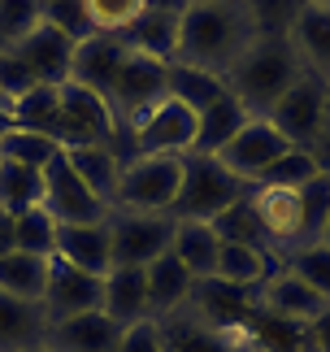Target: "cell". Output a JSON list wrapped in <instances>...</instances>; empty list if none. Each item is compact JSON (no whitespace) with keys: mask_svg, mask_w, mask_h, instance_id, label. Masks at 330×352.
Here are the masks:
<instances>
[{"mask_svg":"<svg viewBox=\"0 0 330 352\" xmlns=\"http://www.w3.org/2000/svg\"><path fill=\"white\" fill-rule=\"evenodd\" d=\"M104 314L118 322V327H131V322L148 318V278L144 265H113L104 274Z\"/></svg>","mask_w":330,"mask_h":352,"instance_id":"cb8c5ba5","label":"cell"},{"mask_svg":"<svg viewBox=\"0 0 330 352\" xmlns=\"http://www.w3.org/2000/svg\"><path fill=\"white\" fill-rule=\"evenodd\" d=\"M322 243H330V222H326V231H322Z\"/></svg>","mask_w":330,"mask_h":352,"instance_id":"f5cc1de1","label":"cell"},{"mask_svg":"<svg viewBox=\"0 0 330 352\" xmlns=\"http://www.w3.org/2000/svg\"><path fill=\"white\" fill-rule=\"evenodd\" d=\"M183 309L196 314L204 327L222 331V335H243L252 327V314H256V292L230 287L222 278H200L196 287H191V300Z\"/></svg>","mask_w":330,"mask_h":352,"instance_id":"4fadbf2b","label":"cell"},{"mask_svg":"<svg viewBox=\"0 0 330 352\" xmlns=\"http://www.w3.org/2000/svg\"><path fill=\"white\" fill-rule=\"evenodd\" d=\"M187 5H209V0H187Z\"/></svg>","mask_w":330,"mask_h":352,"instance_id":"9f6ffc18","label":"cell"},{"mask_svg":"<svg viewBox=\"0 0 330 352\" xmlns=\"http://www.w3.org/2000/svg\"><path fill=\"white\" fill-rule=\"evenodd\" d=\"M196 144V109H187L178 96H165L148 109L126 135V157L135 153H165V157H187Z\"/></svg>","mask_w":330,"mask_h":352,"instance_id":"52a82bcc","label":"cell"},{"mask_svg":"<svg viewBox=\"0 0 330 352\" xmlns=\"http://www.w3.org/2000/svg\"><path fill=\"white\" fill-rule=\"evenodd\" d=\"M13 248L52 256L57 252V218H52L44 205H35L26 213H13Z\"/></svg>","mask_w":330,"mask_h":352,"instance_id":"836d02e7","label":"cell"},{"mask_svg":"<svg viewBox=\"0 0 330 352\" xmlns=\"http://www.w3.org/2000/svg\"><path fill=\"white\" fill-rule=\"evenodd\" d=\"M322 309H326V300L309 287L305 278H296L287 265H274V274L256 287V314L283 322V327H292L300 335L322 318Z\"/></svg>","mask_w":330,"mask_h":352,"instance_id":"9c48e42d","label":"cell"},{"mask_svg":"<svg viewBox=\"0 0 330 352\" xmlns=\"http://www.w3.org/2000/svg\"><path fill=\"white\" fill-rule=\"evenodd\" d=\"M243 122H248L243 104L226 91L222 100H213L209 109L196 113V144H191V153H217V148H222L230 135L243 126Z\"/></svg>","mask_w":330,"mask_h":352,"instance_id":"4dcf8cb0","label":"cell"},{"mask_svg":"<svg viewBox=\"0 0 330 352\" xmlns=\"http://www.w3.org/2000/svg\"><path fill=\"white\" fill-rule=\"evenodd\" d=\"M13 126V100L9 96H0V135H5Z\"/></svg>","mask_w":330,"mask_h":352,"instance_id":"c3c4849f","label":"cell"},{"mask_svg":"<svg viewBox=\"0 0 330 352\" xmlns=\"http://www.w3.org/2000/svg\"><path fill=\"white\" fill-rule=\"evenodd\" d=\"M148 9H187V0H148Z\"/></svg>","mask_w":330,"mask_h":352,"instance_id":"681fc988","label":"cell"},{"mask_svg":"<svg viewBox=\"0 0 330 352\" xmlns=\"http://www.w3.org/2000/svg\"><path fill=\"white\" fill-rule=\"evenodd\" d=\"M0 48H5V44H0Z\"/></svg>","mask_w":330,"mask_h":352,"instance_id":"6f0895ef","label":"cell"},{"mask_svg":"<svg viewBox=\"0 0 330 352\" xmlns=\"http://www.w3.org/2000/svg\"><path fill=\"white\" fill-rule=\"evenodd\" d=\"M252 192V183H243L239 174H230L213 153H187L183 157V187L170 209L174 222H213L222 209Z\"/></svg>","mask_w":330,"mask_h":352,"instance_id":"3957f363","label":"cell"},{"mask_svg":"<svg viewBox=\"0 0 330 352\" xmlns=\"http://www.w3.org/2000/svg\"><path fill=\"white\" fill-rule=\"evenodd\" d=\"M305 78L300 52L287 35H261L239 57V65L226 74V91L243 104L248 118H265L287 91Z\"/></svg>","mask_w":330,"mask_h":352,"instance_id":"7a4b0ae2","label":"cell"},{"mask_svg":"<svg viewBox=\"0 0 330 352\" xmlns=\"http://www.w3.org/2000/svg\"><path fill=\"white\" fill-rule=\"evenodd\" d=\"M122 327L104 309H91V314H74L61 322H48V348L52 352H113L118 348Z\"/></svg>","mask_w":330,"mask_h":352,"instance_id":"d6986e66","label":"cell"},{"mask_svg":"<svg viewBox=\"0 0 330 352\" xmlns=\"http://www.w3.org/2000/svg\"><path fill=\"white\" fill-rule=\"evenodd\" d=\"M35 205H44V170H31V166L0 157V209L26 213Z\"/></svg>","mask_w":330,"mask_h":352,"instance_id":"1f68e13d","label":"cell"},{"mask_svg":"<svg viewBox=\"0 0 330 352\" xmlns=\"http://www.w3.org/2000/svg\"><path fill=\"white\" fill-rule=\"evenodd\" d=\"M22 352H52L48 344H35V348H22Z\"/></svg>","mask_w":330,"mask_h":352,"instance_id":"816d5d0a","label":"cell"},{"mask_svg":"<svg viewBox=\"0 0 330 352\" xmlns=\"http://www.w3.org/2000/svg\"><path fill=\"white\" fill-rule=\"evenodd\" d=\"M170 96V65L157 57H144V52H126L122 70L113 78V91H109V109L118 118L122 131V161H126V135L157 100Z\"/></svg>","mask_w":330,"mask_h":352,"instance_id":"5b68a950","label":"cell"},{"mask_svg":"<svg viewBox=\"0 0 330 352\" xmlns=\"http://www.w3.org/2000/svg\"><path fill=\"white\" fill-rule=\"evenodd\" d=\"M61 148H118L122 153V131L118 118L109 109L104 96L78 87V83H61Z\"/></svg>","mask_w":330,"mask_h":352,"instance_id":"8992f818","label":"cell"},{"mask_svg":"<svg viewBox=\"0 0 330 352\" xmlns=\"http://www.w3.org/2000/svg\"><path fill=\"white\" fill-rule=\"evenodd\" d=\"M13 252V213L0 209V256Z\"/></svg>","mask_w":330,"mask_h":352,"instance_id":"7dc6e473","label":"cell"},{"mask_svg":"<svg viewBox=\"0 0 330 352\" xmlns=\"http://www.w3.org/2000/svg\"><path fill=\"white\" fill-rule=\"evenodd\" d=\"M300 192V213H305V243H322V231L330 222V174H313L305 187H296ZM300 243V248H305Z\"/></svg>","mask_w":330,"mask_h":352,"instance_id":"f35d334b","label":"cell"},{"mask_svg":"<svg viewBox=\"0 0 330 352\" xmlns=\"http://www.w3.org/2000/svg\"><path fill=\"white\" fill-rule=\"evenodd\" d=\"M170 96H178L187 109L200 113V109H209L213 100L226 96V78L191 70V65H170Z\"/></svg>","mask_w":330,"mask_h":352,"instance_id":"d6a6232c","label":"cell"},{"mask_svg":"<svg viewBox=\"0 0 330 352\" xmlns=\"http://www.w3.org/2000/svg\"><path fill=\"white\" fill-rule=\"evenodd\" d=\"M48 340V314L35 300L0 292V352H22Z\"/></svg>","mask_w":330,"mask_h":352,"instance_id":"d4e9b609","label":"cell"},{"mask_svg":"<svg viewBox=\"0 0 330 352\" xmlns=\"http://www.w3.org/2000/svg\"><path fill=\"white\" fill-rule=\"evenodd\" d=\"M274 265H278V256H274L270 248H248V243H222L213 278L230 283V287H248V292H256L261 283H265V278L274 274Z\"/></svg>","mask_w":330,"mask_h":352,"instance_id":"f1b7e54d","label":"cell"},{"mask_svg":"<svg viewBox=\"0 0 330 352\" xmlns=\"http://www.w3.org/2000/svg\"><path fill=\"white\" fill-rule=\"evenodd\" d=\"M57 153H61L57 140L35 135V131H22V126H9L5 135H0V157L18 161V166H31V170H44Z\"/></svg>","mask_w":330,"mask_h":352,"instance_id":"d590c367","label":"cell"},{"mask_svg":"<svg viewBox=\"0 0 330 352\" xmlns=\"http://www.w3.org/2000/svg\"><path fill=\"white\" fill-rule=\"evenodd\" d=\"M248 205H252V218L265 235L274 256H287L305 243V213H300V192H287V187H252L248 192Z\"/></svg>","mask_w":330,"mask_h":352,"instance_id":"7c38bea8","label":"cell"},{"mask_svg":"<svg viewBox=\"0 0 330 352\" xmlns=\"http://www.w3.org/2000/svg\"><path fill=\"white\" fill-rule=\"evenodd\" d=\"M256 39H261V26L248 9V0L187 5L183 18H178V48L170 65H191V70L226 78Z\"/></svg>","mask_w":330,"mask_h":352,"instance_id":"6da1fadb","label":"cell"},{"mask_svg":"<svg viewBox=\"0 0 330 352\" xmlns=\"http://www.w3.org/2000/svg\"><path fill=\"white\" fill-rule=\"evenodd\" d=\"M96 35H122L135 18L148 13V0H78Z\"/></svg>","mask_w":330,"mask_h":352,"instance_id":"74e56055","label":"cell"},{"mask_svg":"<svg viewBox=\"0 0 330 352\" xmlns=\"http://www.w3.org/2000/svg\"><path fill=\"white\" fill-rule=\"evenodd\" d=\"M144 278H148V318H157V322L178 314L191 300V287H196V278L183 270V261L174 252H161L157 261H148Z\"/></svg>","mask_w":330,"mask_h":352,"instance_id":"44dd1931","label":"cell"},{"mask_svg":"<svg viewBox=\"0 0 330 352\" xmlns=\"http://www.w3.org/2000/svg\"><path fill=\"white\" fill-rule=\"evenodd\" d=\"M178 18H183V9H148L118 39L126 44V52H144V57H157L170 65L178 48Z\"/></svg>","mask_w":330,"mask_h":352,"instance_id":"603a6c76","label":"cell"},{"mask_svg":"<svg viewBox=\"0 0 330 352\" xmlns=\"http://www.w3.org/2000/svg\"><path fill=\"white\" fill-rule=\"evenodd\" d=\"M104 305V278L87 274V270L65 265L61 256H52L48 270V292H44V314L48 322L74 318V314H91V309Z\"/></svg>","mask_w":330,"mask_h":352,"instance_id":"2e32d148","label":"cell"},{"mask_svg":"<svg viewBox=\"0 0 330 352\" xmlns=\"http://www.w3.org/2000/svg\"><path fill=\"white\" fill-rule=\"evenodd\" d=\"M300 352H330V305L322 309V318L300 335Z\"/></svg>","mask_w":330,"mask_h":352,"instance_id":"bcb514c9","label":"cell"},{"mask_svg":"<svg viewBox=\"0 0 330 352\" xmlns=\"http://www.w3.org/2000/svg\"><path fill=\"white\" fill-rule=\"evenodd\" d=\"M48 270H52V256L18 252V248H13V252L0 256V292H5V296H18V300H35V305H44Z\"/></svg>","mask_w":330,"mask_h":352,"instance_id":"83f0119b","label":"cell"},{"mask_svg":"<svg viewBox=\"0 0 330 352\" xmlns=\"http://www.w3.org/2000/svg\"><path fill=\"white\" fill-rule=\"evenodd\" d=\"M209 226L217 231V239H222V243H248V248H270L265 235H261V226H256V218H252V205H248V196H243V200H235L230 209H222V213H217V218H213Z\"/></svg>","mask_w":330,"mask_h":352,"instance_id":"ab89813d","label":"cell"},{"mask_svg":"<svg viewBox=\"0 0 330 352\" xmlns=\"http://www.w3.org/2000/svg\"><path fill=\"white\" fill-rule=\"evenodd\" d=\"M313 174H322L318 157H313L309 148H287L274 166H265V170L256 174L252 187H287V192H296V187H305Z\"/></svg>","mask_w":330,"mask_h":352,"instance_id":"e575fe53","label":"cell"},{"mask_svg":"<svg viewBox=\"0 0 330 352\" xmlns=\"http://www.w3.org/2000/svg\"><path fill=\"white\" fill-rule=\"evenodd\" d=\"M278 265H287L296 278H305L309 287L330 305V243H305V248L278 256Z\"/></svg>","mask_w":330,"mask_h":352,"instance_id":"8d00e7d4","label":"cell"},{"mask_svg":"<svg viewBox=\"0 0 330 352\" xmlns=\"http://www.w3.org/2000/svg\"><path fill=\"white\" fill-rule=\"evenodd\" d=\"M13 126L57 140V135H61V87L39 83V87L26 91V96H18V100H13Z\"/></svg>","mask_w":330,"mask_h":352,"instance_id":"f546056e","label":"cell"},{"mask_svg":"<svg viewBox=\"0 0 330 352\" xmlns=\"http://www.w3.org/2000/svg\"><path fill=\"white\" fill-rule=\"evenodd\" d=\"M122 61H126V44H122L118 35H91V39H82V44L74 48L70 83H78V87H87V91H96V96L109 100Z\"/></svg>","mask_w":330,"mask_h":352,"instance_id":"ac0fdd59","label":"cell"},{"mask_svg":"<svg viewBox=\"0 0 330 352\" xmlns=\"http://www.w3.org/2000/svg\"><path fill=\"white\" fill-rule=\"evenodd\" d=\"M265 122H270V126L278 131L292 148H313V144H318V135H322V126H326L322 78L305 70V78H300V83L265 113Z\"/></svg>","mask_w":330,"mask_h":352,"instance_id":"8fae6325","label":"cell"},{"mask_svg":"<svg viewBox=\"0 0 330 352\" xmlns=\"http://www.w3.org/2000/svg\"><path fill=\"white\" fill-rule=\"evenodd\" d=\"M109 235H113V265H148L161 252H170L174 218L170 213L109 209Z\"/></svg>","mask_w":330,"mask_h":352,"instance_id":"ba28073f","label":"cell"},{"mask_svg":"<svg viewBox=\"0 0 330 352\" xmlns=\"http://www.w3.org/2000/svg\"><path fill=\"white\" fill-rule=\"evenodd\" d=\"M161 344L165 352H239V348H256V331L248 327L243 335H222L213 327H204L196 314L178 309V314L161 318Z\"/></svg>","mask_w":330,"mask_h":352,"instance_id":"e0dca14e","label":"cell"},{"mask_svg":"<svg viewBox=\"0 0 330 352\" xmlns=\"http://www.w3.org/2000/svg\"><path fill=\"white\" fill-rule=\"evenodd\" d=\"M31 87H39V83H35V74H31V65H26L18 52L5 44V48H0V96L18 100V96H26Z\"/></svg>","mask_w":330,"mask_h":352,"instance_id":"ee69618b","label":"cell"},{"mask_svg":"<svg viewBox=\"0 0 330 352\" xmlns=\"http://www.w3.org/2000/svg\"><path fill=\"white\" fill-rule=\"evenodd\" d=\"M44 18V0H0V44L22 39Z\"/></svg>","mask_w":330,"mask_h":352,"instance_id":"60d3db41","label":"cell"},{"mask_svg":"<svg viewBox=\"0 0 330 352\" xmlns=\"http://www.w3.org/2000/svg\"><path fill=\"white\" fill-rule=\"evenodd\" d=\"M305 5H330V0H305Z\"/></svg>","mask_w":330,"mask_h":352,"instance_id":"11a10c76","label":"cell"},{"mask_svg":"<svg viewBox=\"0 0 330 352\" xmlns=\"http://www.w3.org/2000/svg\"><path fill=\"white\" fill-rule=\"evenodd\" d=\"M322 109H326V122H330V78L322 83Z\"/></svg>","mask_w":330,"mask_h":352,"instance_id":"f907efd6","label":"cell"},{"mask_svg":"<svg viewBox=\"0 0 330 352\" xmlns=\"http://www.w3.org/2000/svg\"><path fill=\"white\" fill-rule=\"evenodd\" d=\"M183 187V157H165V153H135L122 161V179L113 209L131 213H170Z\"/></svg>","mask_w":330,"mask_h":352,"instance_id":"277c9868","label":"cell"},{"mask_svg":"<svg viewBox=\"0 0 330 352\" xmlns=\"http://www.w3.org/2000/svg\"><path fill=\"white\" fill-rule=\"evenodd\" d=\"M248 9H252L261 35H287L296 13L305 9V0H248Z\"/></svg>","mask_w":330,"mask_h":352,"instance_id":"b9f144b4","label":"cell"},{"mask_svg":"<svg viewBox=\"0 0 330 352\" xmlns=\"http://www.w3.org/2000/svg\"><path fill=\"white\" fill-rule=\"evenodd\" d=\"M65 265L87 270V274L104 278L113 270V235L109 222H87V226H57V252Z\"/></svg>","mask_w":330,"mask_h":352,"instance_id":"ffe728a7","label":"cell"},{"mask_svg":"<svg viewBox=\"0 0 330 352\" xmlns=\"http://www.w3.org/2000/svg\"><path fill=\"white\" fill-rule=\"evenodd\" d=\"M287 148H292V144H287L265 118H248L243 126L230 135V140L217 148L213 157L222 161L230 174H239L243 183H256V174L265 170V166H274V161H278Z\"/></svg>","mask_w":330,"mask_h":352,"instance_id":"5bb4252c","label":"cell"},{"mask_svg":"<svg viewBox=\"0 0 330 352\" xmlns=\"http://www.w3.org/2000/svg\"><path fill=\"white\" fill-rule=\"evenodd\" d=\"M18 57L31 65V74H35V83H48V87H61V83H70V61H74V39L57 31L52 22L39 18L31 31H26L22 39H13L9 44Z\"/></svg>","mask_w":330,"mask_h":352,"instance_id":"9a60e30c","label":"cell"},{"mask_svg":"<svg viewBox=\"0 0 330 352\" xmlns=\"http://www.w3.org/2000/svg\"><path fill=\"white\" fill-rule=\"evenodd\" d=\"M287 39L296 44L300 65L326 83V78H330V5H305L296 13Z\"/></svg>","mask_w":330,"mask_h":352,"instance_id":"7402d4cb","label":"cell"},{"mask_svg":"<svg viewBox=\"0 0 330 352\" xmlns=\"http://www.w3.org/2000/svg\"><path fill=\"white\" fill-rule=\"evenodd\" d=\"M44 22H52L57 31H65V35L74 39V44H82V39H91V35H96L78 0H44Z\"/></svg>","mask_w":330,"mask_h":352,"instance_id":"7bdbcfd3","label":"cell"},{"mask_svg":"<svg viewBox=\"0 0 330 352\" xmlns=\"http://www.w3.org/2000/svg\"><path fill=\"white\" fill-rule=\"evenodd\" d=\"M170 252L183 261V270L191 278H213L217 270V252H222V239L209 222H174V239H170Z\"/></svg>","mask_w":330,"mask_h":352,"instance_id":"4316f807","label":"cell"},{"mask_svg":"<svg viewBox=\"0 0 330 352\" xmlns=\"http://www.w3.org/2000/svg\"><path fill=\"white\" fill-rule=\"evenodd\" d=\"M239 352H265V348H261V344H256V348H239Z\"/></svg>","mask_w":330,"mask_h":352,"instance_id":"db71d44e","label":"cell"},{"mask_svg":"<svg viewBox=\"0 0 330 352\" xmlns=\"http://www.w3.org/2000/svg\"><path fill=\"white\" fill-rule=\"evenodd\" d=\"M44 209L57 218V226L109 222V205L91 192L87 183H78V174L65 166L61 153L44 166Z\"/></svg>","mask_w":330,"mask_h":352,"instance_id":"30bf717a","label":"cell"},{"mask_svg":"<svg viewBox=\"0 0 330 352\" xmlns=\"http://www.w3.org/2000/svg\"><path fill=\"white\" fill-rule=\"evenodd\" d=\"M65 166L78 174V183H87L96 196L113 209L118 179H122V153L118 148H61Z\"/></svg>","mask_w":330,"mask_h":352,"instance_id":"484cf974","label":"cell"},{"mask_svg":"<svg viewBox=\"0 0 330 352\" xmlns=\"http://www.w3.org/2000/svg\"><path fill=\"white\" fill-rule=\"evenodd\" d=\"M113 352H165V344H161V322L157 318H144V322L122 327Z\"/></svg>","mask_w":330,"mask_h":352,"instance_id":"f6af8a7d","label":"cell"}]
</instances>
